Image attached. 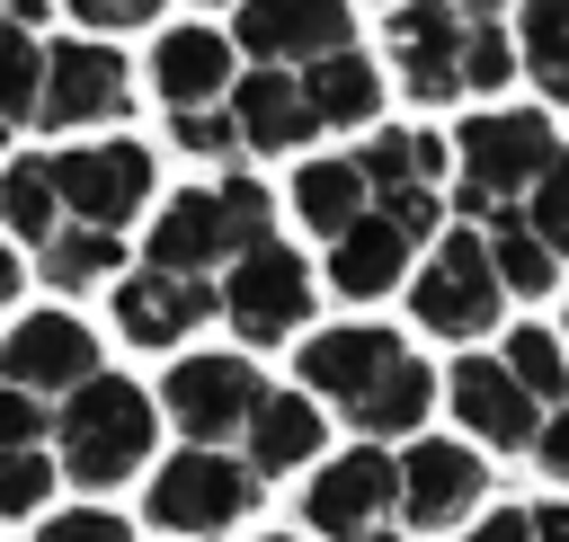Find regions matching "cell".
I'll return each mask as SVG.
<instances>
[{"label": "cell", "instance_id": "21", "mask_svg": "<svg viewBox=\"0 0 569 542\" xmlns=\"http://www.w3.org/2000/svg\"><path fill=\"white\" fill-rule=\"evenodd\" d=\"M240 444H249V480H284V471L320 462V400H302V391H258Z\"/></svg>", "mask_w": 569, "mask_h": 542}, {"label": "cell", "instance_id": "37", "mask_svg": "<svg viewBox=\"0 0 569 542\" xmlns=\"http://www.w3.org/2000/svg\"><path fill=\"white\" fill-rule=\"evenodd\" d=\"M71 18L80 27H151L160 0H71Z\"/></svg>", "mask_w": 569, "mask_h": 542}, {"label": "cell", "instance_id": "42", "mask_svg": "<svg viewBox=\"0 0 569 542\" xmlns=\"http://www.w3.org/2000/svg\"><path fill=\"white\" fill-rule=\"evenodd\" d=\"M9 293H18V258H9V240H0V311H9Z\"/></svg>", "mask_w": 569, "mask_h": 542}, {"label": "cell", "instance_id": "15", "mask_svg": "<svg viewBox=\"0 0 569 542\" xmlns=\"http://www.w3.org/2000/svg\"><path fill=\"white\" fill-rule=\"evenodd\" d=\"M98 373V338L71 311H27L18 329H0V382L9 391H71Z\"/></svg>", "mask_w": 569, "mask_h": 542}, {"label": "cell", "instance_id": "4", "mask_svg": "<svg viewBox=\"0 0 569 542\" xmlns=\"http://www.w3.org/2000/svg\"><path fill=\"white\" fill-rule=\"evenodd\" d=\"M213 302H222V320L249 338V347H284L293 329H311V302H320V284H311V267L267 231V240H249L231 267H222V284H213Z\"/></svg>", "mask_w": 569, "mask_h": 542}, {"label": "cell", "instance_id": "39", "mask_svg": "<svg viewBox=\"0 0 569 542\" xmlns=\"http://www.w3.org/2000/svg\"><path fill=\"white\" fill-rule=\"evenodd\" d=\"M462 542H533V533H525V506H498V515H489V524H471Z\"/></svg>", "mask_w": 569, "mask_h": 542}, {"label": "cell", "instance_id": "43", "mask_svg": "<svg viewBox=\"0 0 569 542\" xmlns=\"http://www.w3.org/2000/svg\"><path fill=\"white\" fill-rule=\"evenodd\" d=\"M267 542H284V533H267Z\"/></svg>", "mask_w": 569, "mask_h": 542}, {"label": "cell", "instance_id": "27", "mask_svg": "<svg viewBox=\"0 0 569 542\" xmlns=\"http://www.w3.org/2000/svg\"><path fill=\"white\" fill-rule=\"evenodd\" d=\"M62 231V204H53V178H44V160L27 151V160H0V240H53Z\"/></svg>", "mask_w": 569, "mask_h": 542}, {"label": "cell", "instance_id": "13", "mask_svg": "<svg viewBox=\"0 0 569 542\" xmlns=\"http://www.w3.org/2000/svg\"><path fill=\"white\" fill-rule=\"evenodd\" d=\"M347 36H356V9L347 0H240V18H231V53L240 62H267V71L320 62Z\"/></svg>", "mask_w": 569, "mask_h": 542}, {"label": "cell", "instance_id": "36", "mask_svg": "<svg viewBox=\"0 0 569 542\" xmlns=\"http://www.w3.org/2000/svg\"><path fill=\"white\" fill-rule=\"evenodd\" d=\"M44 426H53V409L36 391H9L0 382V444H44Z\"/></svg>", "mask_w": 569, "mask_h": 542}, {"label": "cell", "instance_id": "17", "mask_svg": "<svg viewBox=\"0 0 569 542\" xmlns=\"http://www.w3.org/2000/svg\"><path fill=\"white\" fill-rule=\"evenodd\" d=\"M445 400H453V418H462V435L471 444H498V453H525L533 444V426H542V409L507 382V364L498 355H462L445 382H436Z\"/></svg>", "mask_w": 569, "mask_h": 542}, {"label": "cell", "instance_id": "32", "mask_svg": "<svg viewBox=\"0 0 569 542\" xmlns=\"http://www.w3.org/2000/svg\"><path fill=\"white\" fill-rule=\"evenodd\" d=\"M53 453L44 444H0V524H18V515H36L44 498H53Z\"/></svg>", "mask_w": 569, "mask_h": 542}, {"label": "cell", "instance_id": "16", "mask_svg": "<svg viewBox=\"0 0 569 542\" xmlns=\"http://www.w3.org/2000/svg\"><path fill=\"white\" fill-rule=\"evenodd\" d=\"M409 347H400V329H373V320H347V329H320V338H302V355H293V373H302V400H356V391H373L391 364H400Z\"/></svg>", "mask_w": 569, "mask_h": 542}, {"label": "cell", "instance_id": "12", "mask_svg": "<svg viewBox=\"0 0 569 542\" xmlns=\"http://www.w3.org/2000/svg\"><path fill=\"white\" fill-rule=\"evenodd\" d=\"M409 311H418V329H436V338H480V329L498 320V275H489V258H480V231H445V240L427 249V267L409 275Z\"/></svg>", "mask_w": 569, "mask_h": 542}, {"label": "cell", "instance_id": "44", "mask_svg": "<svg viewBox=\"0 0 569 542\" xmlns=\"http://www.w3.org/2000/svg\"><path fill=\"white\" fill-rule=\"evenodd\" d=\"M204 9H213V0H204Z\"/></svg>", "mask_w": 569, "mask_h": 542}, {"label": "cell", "instance_id": "25", "mask_svg": "<svg viewBox=\"0 0 569 542\" xmlns=\"http://www.w3.org/2000/svg\"><path fill=\"white\" fill-rule=\"evenodd\" d=\"M480 258H489L498 293H525V302H533V293L560 284V249H542L516 204H489V213H480Z\"/></svg>", "mask_w": 569, "mask_h": 542}, {"label": "cell", "instance_id": "40", "mask_svg": "<svg viewBox=\"0 0 569 542\" xmlns=\"http://www.w3.org/2000/svg\"><path fill=\"white\" fill-rule=\"evenodd\" d=\"M44 9H53V0H0V27H27V36H36Z\"/></svg>", "mask_w": 569, "mask_h": 542}, {"label": "cell", "instance_id": "3", "mask_svg": "<svg viewBox=\"0 0 569 542\" xmlns=\"http://www.w3.org/2000/svg\"><path fill=\"white\" fill-rule=\"evenodd\" d=\"M551 160H560V124H551L542 107H489V116H462V133H453V204L480 222L489 204H516Z\"/></svg>", "mask_w": 569, "mask_h": 542}, {"label": "cell", "instance_id": "5", "mask_svg": "<svg viewBox=\"0 0 569 542\" xmlns=\"http://www.w3.org/2000/svg\"><path fill=\"white\" fill-rule=\"evenodd\" d=\"M258 489L267 480H249V462H231L222 444H187V453H169L160 471H151V489H142V515L160 524V533H231L249 506H258Z\"/></svg>", "mask_w": 569, "mask_h": 542}, {"label": "cell", "instance_id": "6", "mask_svg": "<svg viewBox=\"0 0 569 542\" xmlns=\"http://www.w3.org/2000/svg\"><path fill=\"white\" fill-rule=\"evenodd\" d=\"M44 178H53V204H62L71 222H89V231H124V222L151 204V151L124 142V133H98V142L53 151Z\"/></svg>", "mask_w": 569, "mask_h": 542}, {"label": "cell", "instance_id": "2", "mask_svg": "<svg viewBox=\"0 0 569 542\" xmlns=\"http://www.w3.org/2000/svg\"><path fill=\"white\" fill-rule=\"evenodd\" d=\"M276 231V195L258 178H213V187H187L160 222H151V267L160 275H196L213 284V267H231L249 240Z\"/></svg>", "mask_w": 569, "mask_h": 542}, {"label": "cell", "instance_id": "30", "mask_svg": "<svg viewBox=\"0 0 569 542\" xmlns=\"http://www.w3.org/2000/svg\"><path fill=\"white\" fill-rule=\"evenodd\" d=\"M507 382L533 400V409H560V391H569V364H560V338L542 329V320H525V329H507Z\"/></svg>", "mask_w": 569, "mask_h": 542}, {"label": "cell", "instance_id": "28", "mask_svg": "<svg viewBox=\"0 0 569 542\" xmlns=\"http://www.w3.org/2000/svg\"><path fill=\"white\" fill-rule=\"evenodd\" d=\"M507 44H516V71L542 80V98H569V0H525Z\"/></svg>", "mask_w": 569, "mask_h": 542}, {"label": "cell", "instance_id": "11", "mask_svg": "<svg viewBox=\"0 0 569 542\" xmlns=\"http://www.w3.org/2000/svg\"><path fill=\"white\" fill-rule=\"evenodd\" d=\"M124 98H133V71H124L116 44H44V71H36V107H27V124H44V133L107 124V116H124Z\"/></svg>", "mask_w": 569, "mask_h": 542}, {"label": "cell", "instance_id": "34", "mask_svg": "<svg viewBox=\"0 0 569 542\" xmlns=\"http://www.w3.org/2000/svg\"><path fill=\"white\" fill-rule=\"evenodd\" d=\"M169 116H178V142H187L196 160L240 151V133H231V107H222V98H204V107H169Z\"/></svg>", "mask_w": 569, "mask_h": 542}, {"label": "cell", "instance_id": "20", "mask_svg": "<svg viewBox=\"0 0 569 542\" xmlns=\"http://www.w3.org/2000/svg\"><path fill=\"white\" fill-rule=\"evenodd\" d=\"M409 249H418V240H409L400 222H382V213L365 204V213H356V222H347V231L329 240V284H338L347 302H382V293H391V284L409 275Z\"/></svg>", "mask_w": 569, "mask_h": 542}, {"label": "cell", "instance_id": "38", "mask_svg": "<svg viewBox=\"0 0 569 542\" xmlns=\"http://www.w3.org/2000/svg\"><path fill=\"white\" fill-rule=\"evenodd\" d=\"M525 453H533L551 480H569V418H560V409H542V426H533V444H525Z\"/></svg>", "mask_w": 569, "mask_h": 542}, {"label": "cell", "instance_id": "41", "mask_svg": "<svg viewBox=\"0 0 569 542\" xmlns=\"http://www.w3.org/2000/svg\"><path fill=\"white\" fill-rule=\"evenodd\" d=\"M445 9H453V18H498L507 0H445Z\"/></svg>", "mask_w": 569, "mask_h": 542}, {"label": "cell", "instance_id": "1", "mask_svg": "<svg viewBox=\"0 0 569 542\" xmlns=\"http://www.w3.org/2000/svg\"><path fill=\"white\" fill-rule=\"evenodd\" d=\"M151 435H160V409H151V391L124 382V373H89V382H71V400H62L53 426H44L53 471H71L80 489H116V480H133L142 453H151Z\"/></svg>", "mask_w": 569, "mask_h": 542}, {"label": "cell", "instance_id": "8", "mask_svg": "<svg viewBox=\"0 0 569 542\" xmlns=\"http://www.w3.org/2000/svg\"><path fill=\"white\" fill-rule=\"evenodd\" d=\"M480 498H489V471H480L471 444L409 435V444L391 453V515H400V533H445V524H462Z\"/></svg>", "mask_w": 569, "mask_h": 542}, {"label": "cell", "instance_id": "35", "mask_svg": "<svg viewBox=\"0 0 569 542\" xmlns=\"http://www.w3.org/2000/svg\"><path fill=\"white\" fill-rule=\"evenodd\" d=\"M36 542H133V524L107 515V506H71V515H44Z\"/></svg>", "mask_w": 569, "mask_h": 542}, {"label": "cell", "instance_id": "19", "mask_svg": "<svg viewBox=\"0 0 569 542\" xmlns=\"http://www.w3.org/2000/svg\"><path fill=\"white\" fill-rule=\"evenodd\" d=\"M204 320H213V284H196V275H160V267L116 275V329H124L133 347H178V338L204 329Z\"/></svg>", "mask_w": 569, "mask_h": 542}, {"label": "cell", "instance_id": "14", "mask_svg": "<svg viewBox=\"0 0 569 542\" xmlns=\"http://www.w3.org/2000/svg\"><path fill=\"white\" fill-rule=\"evenodd\" d=\"M462 27L471 18H453L445 0H400L391 9V71H400V89L418 98V107H453L462 98Z\"/></svg>", "mask_w": 569, "mask_h": 542}, {"label": "cell", "instance_id": "18", "mask_svg": "<svg viewBox=\"0 0 569 542\" xmlns=\"http://www.w3.org/2000/svg\"><path fill=\"white\" fill-rule=\"evenodd\" d=\"M222 107H231L240 151H302V142L320 133V124H311V107H302V89H293V71H267V62L231 71Z\"/></svg>", "mask_w": 569, "mask_h": 542}, {"label": "cell", "instance_id": "33", "mask_svg": "<svg viewBox=\"0 0 569 542\" xmlns=\"http://www.w3.org/2000/svg\"><path fill=\"white\" fill-rule=\"evenodd\" d=\"M36 71H44V44H36L27 27H0V124H27Z\"/></svg>", "mask_w": 569, "mask_h": 542}, {"label": "cell", "instance_id": "26", "mask_svg": "<svg viewBox=\"0 0 569 542\" xmlns=\"http://www.w3.org/2000/svg\"><path fill=\"white\" fill-rule=\"evenodd\" d=\"M293 213H302V231L338 240V231L365 213V178H356V160H302V169H293Z\"/></svg>", "mask_w": 569, "mask_h": 542}, {"label": "cell", "instance_id": "24", "mask_svg": "<svg viewBox=\"0 0 569 542\" xmlns=\"http://www.w3.org/2000/svg\"><path fill=\"white\" fill-rule=\"evenodd\" d=\"M427 409H436V373H427V355H400L373 391L347 400V426L373 444H409V435H427Z\"/></svg>", "mask_w": 569, "mask_h": 542}, {"label": "cell", "instance_id": "7", "mask_svg": "<svg viewBox=\"0 0 569 542\" xmlns=\"http://www.w3.org/2000/svg\"><path fill=\"white\" fill-rule=\"evenodd\" d=\"M356 160V178H365V204L382 213V222H400L409 240H427L436 231V213H445V142L436 133H400V124H382V133H365V151H347Z\"/></svg>", "mask_w": 569, "mask_h": 542}, {"label": "cell", "instance_id": "9", "mask_svg": "<svg viewBox=\"0 0 569 542\" xmlns=\"http://www.w3.org/2000/svg\"><path fill=\"white\" fill-rule=\"evenodd\" d=\"M258 391H267V382H258L249 355H178L169 382L151 391V409H169V426H178L187 444H231V435L249 426Z\"/></svg>", "mask_w": 569, "mask_h": 542}, {"label": "cell", "instance_id": "22", "mask_svg": "<svg viewBox=\"0 0 569 542\" xmlns=\"http://www.w3.org/2000/svg\"><path fill=\"white\" fill-rule=\"evenodd\" d=\"M231 71H240V53H231V36H213V27H169V36L151 44V89H160L169 107L222 98Z\"/></svg>", "mask_w": 569, "mask_h": 542}, {"label": "cell", "instance_id": "31", "mask_svg": "<svg viewBox=\"0 0 569 542\" xmlns=\"http://www.w3.org/2000/svg\"><path fill=\"white\" fill-rule=\"evenodd\" d=\"M453 71H462V98H498V89L516 80V44H507V27H498V18H471Z\"/></svg>", "mask_w": 569, "mask_h": 542}, {"label": "cell", "instance_id": "10", "mask_svg": "<svg viewBox=\"0 0 569 542\" xmlns=\"http://www.w3.org/2000/svg\"><path fill=\"white\" fill-rule=\"evenodd\" d=\"M302 524H311L320 542H409L400 515H391V453H382V444L338 453V462L302 489Z\"/></svg>", "mask_w": 569, "mask_h": 542}, {"label": "cell", "instance_id": "23", "mask_svg": "<svg viewBox=\"0 0 569 542\" xmlns=\"http://www.w3.org/2000/svg\"><path fill=\"white\" fill-rule=\"evenodd\" d=\"M293 89H302V107H311V124H373L382 116V71L356 53V44H338V53H320V62H302L293 71Z\"/></svg>", "mask_w": 569, "mask_h": 542}, {"label": "cell", "instance_id": "29", "mask_svg": "<svg viewBox=\"0 0 569 542\" xmlns=\"http://www.w3.org/2000/svg\"><path fill=\"white\" fill-rule=\"evenodd\" d=\"M116 258H124V231H89V222H71V231H53L44 240V284L53 293H89V284H107L116 275Z\"/></svg>", "mask_w": 569, "mask_h": 542}]
</instances>
